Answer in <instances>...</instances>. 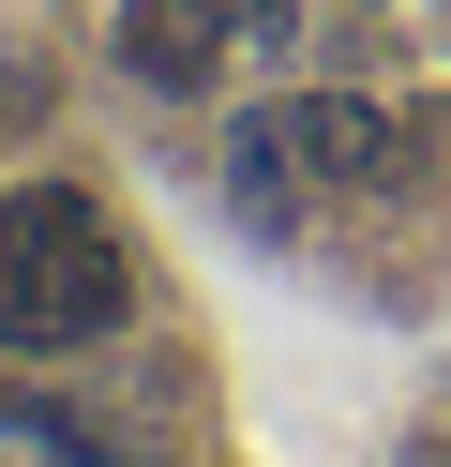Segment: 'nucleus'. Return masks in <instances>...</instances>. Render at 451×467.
Segmentation results:
<instances>
[{"label":"nucleus","mask_w":451,"mask_h":467,"mask_svg":"<svg viewBox=\"0 0 451 467\" xmlns=\"http://www.w3.org/2000/svg\"><path fill=\"white\" fill-rule=\"evenodd\" d=\"M136 317V242L90 182H15L0 196V347L60 362V347H106Z\"/></svg>","instance_id":"1"},{"label":"nucleus","mask_w":451,"mask_h":467,"mask_svg":"<svg viewBox=\"0 0 451 467\" xmlns=\"http://www.w3.org/2000/svg\"><path fill=\"white\" fill-rule=\"evenodd\" d=\"M286 136H301V182L316 196H406L421 182V106H391V91H301L286 106Z\"/></svg>","instance_id":"2"},{"label":"nucleus","mask_w":451,"mask_h":467,"mask_svg":"<svg viewBox=\"0 0 451 467\" xmlns=\"http://www.w3.org/2000/svg\"><path fill=\"white\" fill-rule=\"evenodd\" d=\"M226 31H241V0H120V76L166 91V106H196L226 76Z\"/></svg>","instance_id":"3"},{"label":"nucleus","mask_w":451,"mask_h":467,"mask_svg":"<svg viewBox=\"0 0 451 467\" xmlns=\"http://www.w3.org/2000/svg\"><path fill=\"white\" fill-rule=\"evenodd\" d=\"M226 196H241L256 242H286V226H301V136H286V121H241V136H226Z\"/></svg>","instance_id":"4"},{"label":"nucleus","mask_w":451,"mask_h":467,"mask_svg":"<svg viewBox=\"0 0 451 467\" xmlns=\"http://www.w3.org/2000/svg\"><path fill=\"white\" fill-rule=\"evenodd\" d=\"M391 467H451V437H436V422H421V437H406V452H391Z\"/></svg>","instance_id":"5"},{"label":"nucleus","mask_w":451,"mask_h":467,"mask_svg":"<svg viewBox=\"0 0 451 467\" xmlns=\"http://www.w3.org/2000/svg\"><path fill=\"white\" fill-rule=\"evenodd\" d=\"M271 16H286V0H241V31H271Z\"/></svg>","instance_id":"6"},{"label":"nucleus","mask_w":451,"mask_h":467,"mask_svg":"<svg viewBox=\"0 0 451 467\" xmlns=\"http://www.w3.org/2000/svg\"><path fill=\"white\" fill-rule=\"evenodd\" d=\"M60 467H106V452H60Z\"/></svg>","instance_id":"7"}]
</instances>
